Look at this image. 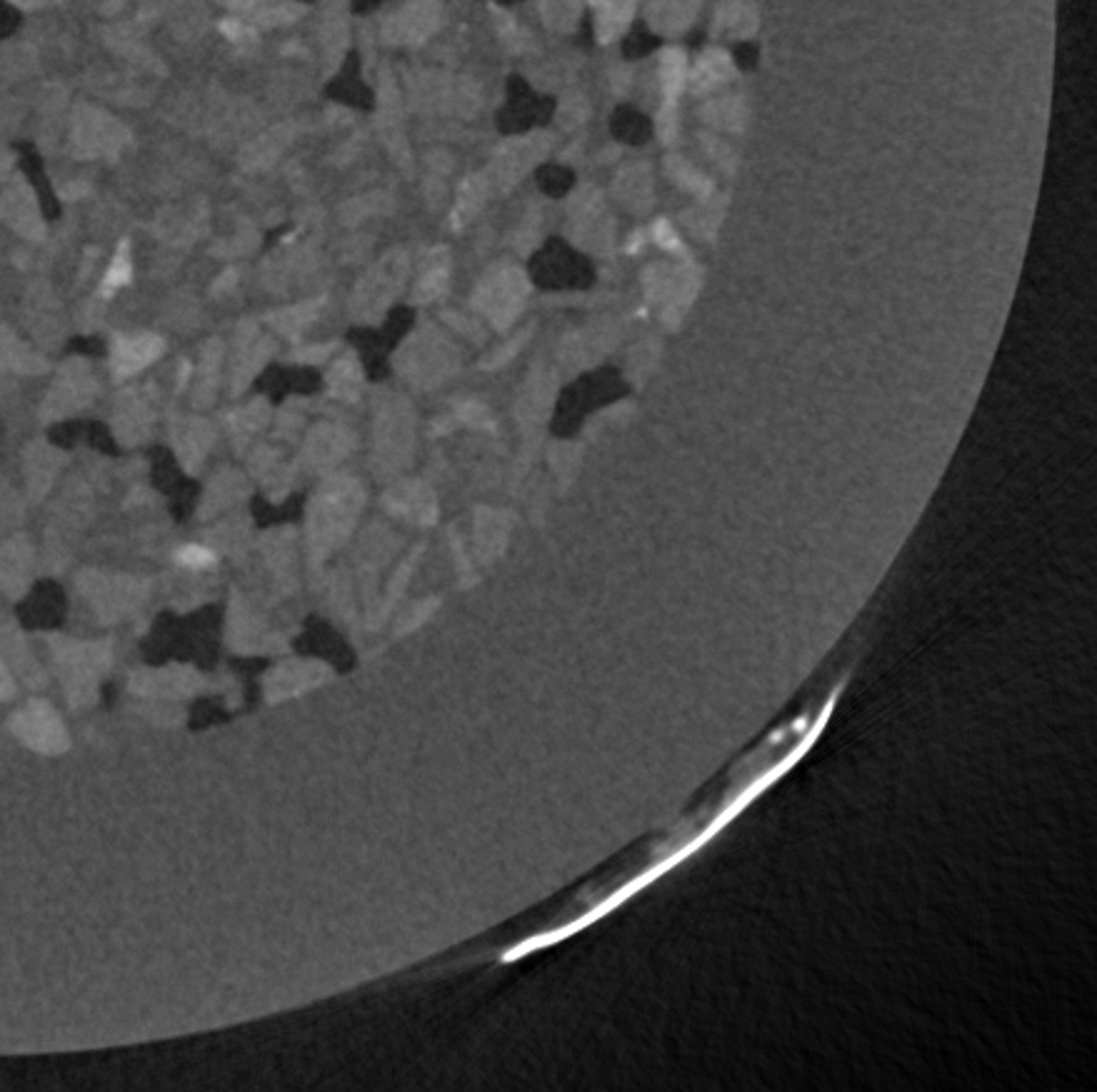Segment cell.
Instances as JSON below:
<instances>
[{"label": "cell", "instance_id": "obj_1", "mask_svg": "<svg viewBox=\"0 0 1097 1092\" xmlns=\"http://www.w3.org/2000/svg\"><path fill=\"white\" fill-rule=\"evenodd\" d=\"M435 23H438V6L435 0H413L403 13H400V36L408 38L410 43L420 41V38H428V33L433 31Z\"/></svg>", "mask_w": 1097, "mask_h": 1092}, {"label": "cell", "instance_id": "obj_2", "mask_svg": "<svg viewBox=\"0 0 1097 1092\" xmlns=\"http://www.w3.org/2000/svg\"><path fill=\"white\" fill-rule=\"evenodd\" d=\"M228 6L235 8V11L253 13L258 18H280L288 3H283V0H228Z\"/></svg>", "mask_w": 1097, "mask_h": 1092}, {"label": "cell", "instance_id": "obj_3", "mask_svg": "<svg viewBox=\"0 0 1097 1092\" xmlns=\"http://www.w3.org/2000/svg\"><path fill=\"white\" fill-rule=\"evenodd\" d=\"M128 278H131V260H128L126 248H121V253H118V258L113 260L111 270H108V275H106V288H116V285H123Z\"/></svg>", "mask_w": 1097, "mask_h": 1092}, {"label": "cell", "instance_id": "obj_4", "mask_svg": "<svg viewBox=\"0 0 1097 1092\" xmlns=\"http://www.w3.org/2000/svg\"><path fill=\"white\" fill-rule=\"evenodd\" d=\"M181 560L185 562V565H192V567H205L212 562V555L207 550H202V547H185V550L181 552Z\"/></svg>", "mask_w": 1097, "mask_h": 1092}, {"label": "cell", "instance_id": "obj_5", "mask_svg": "<svg viewBox=\"0 0 1097 1092\" xmlns=\"http://www.w3.org/2000/svg\"><path fill=\"white\" fill-rule=\"evenodd\" d=\"M735 63H738L740 68H745V71H750V68L758 63V46H753V43H743V46L735 48Z\"/></svg>", "mask_w": 1097, "mask_h": 1092}, {"label": "cell", "instance_id": "obj_6", "mask_svg": "<svg viewBox=\"0 0 1097 1092\" xmlns=\"http://www.w3.org/2000/svg\"><path fill=\"white\" fill-rule=\"evenodd\" d=\"M13 3L23 8H36V6H43V3H48V0H13Z\"/></svg>", "mask_w": 1097, "mask_h": 1092}]
</instances>
